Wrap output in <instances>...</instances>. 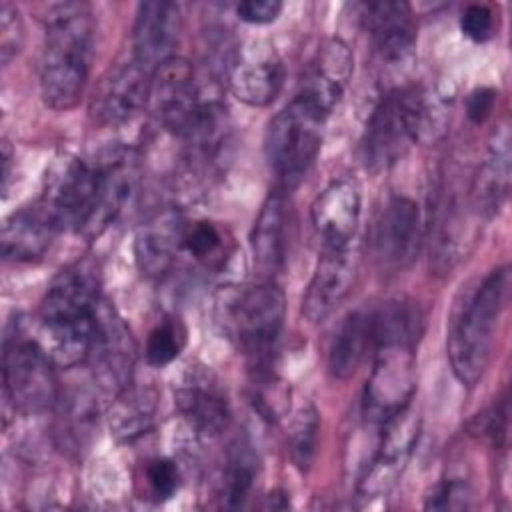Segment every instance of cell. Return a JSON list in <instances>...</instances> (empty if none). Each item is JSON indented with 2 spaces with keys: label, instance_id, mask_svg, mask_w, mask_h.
<instances>
[{
  "label": "cell",
  "instance_id": "obj_3",
  "mask_svg": "<svg viewBox=\"0 0 512 512\" xmlns=\"http://www.w3.org/2000/svg\"><path fill=\"white\" fill-rule=\"evenodd\" d=\"M508 288V266H500L482 282L462 292L460 300L454 304L448 322L446 350L454 376L468 388L482 378L490 362L494 332L508 300Z\"/></svg>",
  "mask_w": 512,
  "mask_h": 512
},
{
  "label": "cell",
  "instance_id": "obj_31",
  "mask_svg": "<svg viewBox=\"0 0 512 512\" xmlns=\"http://www.w3.org/2000/svg\"><path fill=\"white\" fill-rule=\"evenodd\" d=\"M184 342H186V332L182 324L174 318H166L156 328H152L148 336L146 360L152 366H166L178 358Z\"/></svg>",
  "mask_w": 512,
  "mask_h": 512
},
{
  "label": "cell",
  "instance_id": "obj_2",
  "mask_svg": "<svg viewBox=\"0 0 512 512\" xmlns=\"http://www.w3.org/2000/svg\"><path fill=\"white\" fill-rule=\"evenodd\" d=\"M46 42L40 56V90L46 106L70 110L78 104L92 60V12L84 2L46 8Z\"/></svg>",
  "mask_w": 512,
  "mask_h": 512
},
{
  "label": "cell",
  "instance_id": "obj_16",
  "mask_svg": "<svg viewBox=\"0 0 512 512\" xmlns=\"http://www.w3.org/2000/svg\"><path fill=\"white\" fill-rule=\"evenodd\" d=\"M352 68L354 58L348 44L340 38L324 40L306 66L298 98L326 118L342 100Z\"/></svg>",
  "mask_w": 512,
  "mask_h": 512
},
{
  "label": "cell",
  "instance_id": "obj_30",
  "mask_svg": "<svg viewBox=\"0 0 512 512\" xmlns=\"http://www.w3.org/2000/svg\"><path fill=\"white\" fill-rule=\"evenodd\" d=\"M254 476H256V460L250 454L248 446L244 444L234 446L228 458V468L224 474V492H222L224 504L228 508H238L244 504L248 492L252 490Z\"/></svg>",
  "mask_w": 512,
  "mask_h": 512
},
{
  "label": "cell",
  "instance_id": "obj_12",
  "mask_svg": "<svg viewBox=\"0 0 512 512\" xmlns=\"http://www.w3.org/2000/svg\"><path fill=\"white\" fill-rule=\"evenodd\" d=\"M152 74L134 58L112 64L98 80L90 100V116L100 126H118L150 100Z\"/></svg>",
  "mask_w": 512,
  "mask_h": 512
},
{
  "label": "cell",
  "instance_id": "obj_4",
  "mask_svg": "<svg viewBox=\"0 0 512 512\" xmlns=\"http://www.w3.org/2000/svg\"><path fill=\"white\" fill-rule=\"evenodd\" d=\"M324 116L294 98L268 124L264 152L282 192L296 188L312 168L322 144Z\"/></svg>",
  "mask_w": 512,
  "mask_h": 512
},
{
  "label": "cell",
  "instance_id": "obj_6",
  "mask_svg": "<svg viewBox=\"0 0 512 512\" xmlns=\"http://www.w3.org/2000/svg\"><path fill=\"white\" fill-rule=\"evenodd\" d=\"M52 366L38 338H30L14 322L4 338L2 378L4 396L16 412L38 414L56 402L58 390Z\"/></svg>",
  "mask_w": 512,
  "mask_h": 512
},
{
  "label": "cell",
  "instance_id": "obj_10",
  "mask_svg": "<svg viewBox=\"0 0 512 512\" xmlns=\"http://www.w3.org/2000/svg\"><path fill=\"white\" fill-rule=\"evenodd\" d=\"M362 24L384 72L390 76L406 74L416 46V20L410 4L390 0L362 4Z\"/></svg>",
  "mask_w": 512,
  "mask_h": 512
},
{
  "label": "cell",
  "instance_id": "obj_21",
  "mask_svg": "<svg viewBox=\"0 0 512 512\" xmlns=\"http://www.w3.org/2000/svg\"><path fill=\"white\" fill-rule=\"evenodd\" d=\"M510 132L502 124L488 144L470 186V208L478 218H492L504 206L510 192Z\"/></svg>",
  "mask_w": 512,
  "mask_h": 512
},
{
  "label": "cell",
  "instance_id": "obj_1",
  "mask_svg": "<svg viewBox=\"0 0 512 512\" xmlns=\"http://www.w3.org/2000/svg\"><path fill=\"white\" fill-rule=\"evenodd\" d=\"M98 302V270L82 260L50 282L38 316V342L54 366L72 368L88 358Z\"/></svg>",
  "mask_w": 512,
  "mask_h": 512
},
{
  "label": "cell",
  "instance_id": "obj_8",
  "mask_svg": "<svg viewBox=\"0 0 512 512\" xmlns=\"http://www.w3.org/2000/svg\"><path fill=\"white\" fill-rule=\"evenodd\" d=\"M86 362L90 364L92 378L102 392L116 396L130 386L136 362V344L116 308L102 298L96 302L94 334Z\"/></svg>",
  "mask_w": 512,
  "mask_h": 512
},
{
  "label": "cell",
  "instance_id": "obj_17",
  "mask_svg": "<svg viewBox=\"0 0 512 512\" xmlns=\"http://www.w3.org/2000/svg\"><path fill=\"white\" fill-rule=\"evenodd\" d=\"M182 30L178 4L166 0H148L138 4L132 30V58L150 74L174 58Z\"/></svg>",
  "mask_w": 512,
  "mask_h": 512
},
{
  "label": "cell",
  "instance_id": "obj_39",
  "mask_svg": "<svg viewBox=\"0 0 512 512\" xmlns=\"http://www.w3.org/2000/svg\"><path fill=\"white\" fill-rule=\"evenodd\" d=\"M496 96H498V92L488 86H480V88L472 90L466 98V116L474 124H484L494 110Z\"/></svg>",
  "mask_w": 512,
  "mask_h": 512
},
{
  "label": "cell",
  "instance_id": "obj_37",
  "mask_svg": "<svg viewBox=\"0 0 512 512\" xmlns=\"http://www.w3.org/2000/svg\"><path fill=\"white\" fill-rule=\"evenodd\" d=\"M466 496H468V490L462 482L442 480L426 496V508H432V510L462 508V506H466Z\"/></svg>",
  "mask_w": 512,
  "mask_h": 512
},
{
  "label": "cell",
  "instance_id": "obj_9",
  "mask_svg": "<svg viewBox=\"0 0 512 512\" xmlns=\"http://www.w3.org/2000/svg\"><path fill=\"white\" fill-rule=\"evenodd\" d=\"M420 418L408 404L382 426L380 444L358 482V496L374 500L386 496L400 480L418 442Z\"/></svg>",
  "mask_w": 512,
  "mask_h": 512
},
{
  "label": "cell",
  "instance_id": "obj_28",
  "mask_svg": "<svg viewBox=\"0 0 512 512\" xmlns=\"http://www.w3.org/2000/svg\"><path fill=\"white\" fill-rule=\"evenodd\" d=\"M182 248L198 262L220 266L226 260V240L222 230L210 220L186 222L182 234Z\"/></svg>",
  "mask_w": 512,
  "mask_h": 512
},
{
  "label": "cell",
  "instance_id": "obj_35",
  "mask_svg": "<svg viewBox=\"0 0 512 512\" xmlns=\"http://www.w3.org/2000/svg\"><path fill=\"white\" fill-rule=\"evenodd\" d=\"M146 480L154 498L166 500L178 490V484H180L178 466L168 458H156L146 466Z\"/></svg>",
  "mask_w": 512,
  "mask_h": 512
},
{
  "label": "cell",
  "instance_id": "obj_26",
  "mask_svg": "<svg viewBox=\"0 0 512 512\" xmlns=\"http://www.w3.org/2000/svg\"><path fill=\"white\" fill-rule=\"evenodd\" d=\"M366 346H370V324L368 314L356 310L350 312L334 332L328 350V370L334 378L346 380L350 378L362 356Z\"/></svg>",
  "mask_w": 512,
  "mask_h": 512
},
{
  "label": "cell",
  "instance_id": "obj_29",
  "mask_svg": "<svg viewBox=\"0 0 512 512\" xmlns=\"http://www.w3.org/2000/svg\"><path fill=\"white\" fill-rule=\"evenodd\" d=\"M320 430V416L312 404L302 406L288 430V450L294 466L300 472H308L316 452V438Z\"/></svg>",
  "mask_w": 512,
  "mask_h": 512
},
{
  "label": "cell",
  "instance_id": "obj_7",
  "mask_svg": "<svg viewBox=\"0 0 512 512\" xmlns=\"http://www.w3.org/2000/svg\"><path fill=\"white\" fill-rule=\"evenodd\" d=\"M414 344L374 346V368L364 390V416L374 426H384L404 410L416 386Z\"/></svg>",
  "mask_w": 512,
  "mask_h": 512
},
{
  "label": "cell",
  "instance_id": "obj_18",
  "mask_svg": "<svg viewBox=\"0 0 512 512\" xmlns=\"http://www.w3.org/2000/svg\"><path fill=\"white\" fill-rule=\"evenodd\" d=\"M362 194L350 178L334 180L312 204V226L322 248L350 246L360 222Z\"/></svg>",
  "mask_w": 512,
  "mask_h": 512
},
{
  "label": "cell",
  "instance_id": "obj_23",
  "mask_svg": "<svg viewBox=\"0 0 512 512\" xmlns=\"http://www.w3.org/2000/svg\"><path fill=\"white\" fill-rule=\"evenodd\" d=\"M186 222L174 210H164L146 220L134 238V258L138 268L152 278L164 276L182 248Z\"/></svg>",
  "mask_w": 512,
  "mask_h": 512
},
{
  "label": "cell",
  "instance_id": "obj_13",
  "mask_svg": "<svg viewBox=\"0 0 512 512\" xmlns=\"http://www.w3.org/2000/svg\"><path fill=\"white\" fill-rule=\"evenodd\" d=\"M150 100L164 128L184 140L204 104L194 82L192 64L180 56H174L154 70Z\"/></svg>",
  "mask_w": 512,
  "mask_h": 512
},
{
  "label": "cell",
  "instance_id": "obj_32",
  "mask_svg": "<svg viewBox=\"0 0 512 512\" xmlns=\"http://www.w3.org/2000/svg\"><path fill=\"white\" fill-rule=\"evenodd\" d=\"M96 406L86 394H72L62 404V428L60 434L68 440H74V446L82 444L84 434L90 430V424L94 422Z\"/></svg>",
  "mask_w": 512,
  "mask_h": 512
},
{
  "label": "cell",
  "instance_id": "obj_15",
  "mask_svg": "<svg viewBox=\"0 0 512 512\" xmlns=\"http://www.w3.org/2000/svg\"><path fill=\"white\" fill-rule=\"evenodd\" d=\"M358 274V250L354 244L322 248L302 302V314L310 322L326 320L352 292Z\"/></svg>",
  "mask_w": 512,
  "mask_h": 512
},
{
  "label": "cell",
  "instance_id": "obj_27",
  "mask_svg": "<svg viewBox=\"0 0 512 512\" xmlns=\"http://www.w3.org/2000/svg\"><path fill=\"white\" fill-rule=\"evenodd\" d=\"M156 396L148 388H126L114 396L108 412V426L120 442H132L146 434L154 422Z\"/></svg>",
  "mask_w": 512,
  "mask_h": 512
},
{
  "label": "cell",
  "instance_id": "obj_20",
  "mask_svg": "<svg viewBox=\"0 0 512 512\" xmlns=\"http://www.w3.org/2000/svg\"><path fill=\"white\" fill-rule=\"evenodd\" d=\"M404 130L414 144H436L448 130L446 98L424 84H404L392 90Z\"/></svg>",
  "mask_w": 512,
  "mask_h": 512
},
{
  "label": "cell",
  "instance_id": "obj_5",
  "mask_svg": "<svg viewBox=\"0 0 512 512\" xmlns=\"http://www.w3.org/2000/svg\"><path fill=\"white\" fill-rule=\"evenodd\" d=\"M284 316V294L272 282L242 290L228 308V324L258 376H266L274 362Z\"/></svg>",
  "mask_w": 512,
  "mask_h": 512
},
{
  "label": "cell",
  "instance_id": "obj_11",
  "mask_svg": "<svg viewBox=\"0 0 512 512\" xmlns=\"http://www.w3.org/2000/svg\"><path fill=\"white\" fill-rule=\"evenodd\" d=\"M230 92L248 106L270 104L284 82V66L272 44L252 40L238 44L224 64Z\"/></svg>",
  "mask_w": 512,
  "mask_h": 512
},
{
  "label": "cell",
  "instance_id": "obj_25",
  "mask_svg": "<svg viewBox=\"0 0 512 512\" xmlns=\"http://www.w3.org/2000/svg\"><path fill=\"white\" fill-rule=\"evenodd\" d=\"M286 200L282 190L270 194L260 208V214L254 222L250 244L256 266L262 274H276L286 258Z\"/></svg>",
  "mask_w": 512,
  "mask_h": 512
},
{
  "label": "cell",
  "instance_id": "obj_38",
  "mask_svg": "<svg viewBox=\"0 0 512 512\" xmlns=\"http://www.w3.org/2000/svg\"><path fill=\"white\" fill-rule=\"evenodd\" d=\"M282 12V2L278 0H246L236 6L240 20L248 24H270Z\"/></svg>",
  "mask_w": 512,
  "mask_h": 512
},
{
  "label": "cell",
  "instance_id": "obj_36",
  "mask_svg": "<svg viewBox=\"0 0 512 512\" xmlns=\"http://www.w3.org/2000/svg\"><path fill=\"white\" fill-rule=\"evenodd\" d=\"M460 30L474 42H484L494 32V14L486 4H470L460 16Z\"/></svg>",
  "mask_w": 512,
  "mask_h": 512
},
{
  "label": "cell",
  "instance_id": "obj_19",
  "mask_svg": "<svg viewBox=\"0 0 512 512\" xmlns=\"http://www.w3.org/2000/svg\"><path fill=\"white\" fill-rule=\"evenodd\" d=\"M174 396L178 410L200 434L218 436L228 426V400L210 372L190 368L180 378Z\"/></svg>",
  "mask_w": 512,
  "mask_h": 512
},
{
  "label": "cell",
  "instance_id": "obj_34",
  "mask_svg": "<svg viewBox=\"0 0 512 512\" xmlns=\"http://www.w3.org/2000/svg\"><path fill=\"white\" fill-rule=\"evenodd\" d=\"M24 26L20 12L10 4H0V58L2 64H8L22 48Z\"/></svg>",
  "mask_w": 512,
  "mask_h": 512
},
{
  "label": "cell",
  "instance_id": "obj_33",
  "mask_svg": "<svg viewBox=\"0 0 512 512\" xmlns=\"http://www.w3.org/2000/svg\"><path fill=\"white\" fill-rule=\"evenodd\" d=\"M508 414V396H502L472 422V432L490 440L492 446L504 448L508 442Z\"/></svg>",
  "mask_w": 512,
  "mask_h": 512
},
{
  "label": "cell",
  "instance_id": "obj_24",
  "mask_svg": "<svg viewBox=\"0 0 512 512\" xmlns=\"http://www.w3.org/2000/svg\"><path fill=\"white\" fill-rule=\"evenodd\" d=\"M58 230V224L40 202L22 208L10 214L2 224V256L6 260L18 262L36 260L44 256V252L50 248L52 238Z\"/></svg>",
  "mask_w": 512,
  "mask_h": 512
},
{
  "label": "cell",
  "instance_id": "obj_14",
  "mask_svg": "<svg viewBox=\"0 0 512 512\" xmlns=\"http://www.w3.org/2000/svg\"><path fill=\"white\" fill-rule=\"evenodd\" d=\"M422 244V214L408 196H392L382 208L374 232L372 248L384 270H402L418 254Z\"/></svg>",
  "mask_w": 512,
  "mask_h": 512
},
{
  "label": "cell",
  "instance_id": "obj_22",
  "mask_svg": "<svg viewBox=\"0 0 512 512\" xmlns=\"http://www.w3.org/2000/svg\"><path fill=\"white\" fill-rule=\"evenodd\" d=\"M410 138L400 120L392 90L372 108L362 136V158L366 168L380 172L396 164L408 150Z\"/></svg>",
  "mask_w": 512,
  "mask_h": 512
}]
</instances>
